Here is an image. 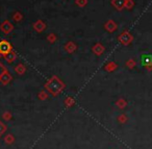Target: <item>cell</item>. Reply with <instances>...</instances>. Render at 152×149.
Returning <instances> with one entry per match:
<instances>
[{
  "mask_svg": "<svg viewBox=\"0 0 152 149\" xmlns=\"http://www.w3.org/2000/svg\"><path fill=\"white\" fill-rule=\"evenodd\" d=\"M45 87H46V89L51 93V94L55 96V95L61 93V91L63 90L65 86H64L63 81H61V79H58L56 76H53V77L47 82Z\"/></svg>",
  "mask_w": 152,
  "mask_h": 149,
  "instance_id": "1",
  "label": "cell"
},
{
  "mask_svg": "<svg viewBox=\"0 0 152 149\" xmlns=\"http://www.w3.org/2000/svg\"><path fill=\"white\" fill-rule=\"evenodd\" d=\"M12 50H13V46H12V44L9 41L7 40L0 41V55L4 57L5 54H7Z\"/></svg>",
  "mask_w": 152,
  "mask_h": 149,
  "instance_id": "2",
  "label": "cell"
},
{
  "mask_svg": "<svg viewBox=\"0 0 152 149\" xmlns=\"http://www.w3.org/2000/svg\"><path fill=\"white\" fill-rule=\"evenodd\" d=\"M0 30L4 34H10L14 30V25L10 20H4L0 24Z\"/></svg>",
  "mask_w": 152,
  "mask_h": 149,
  "instance_id": "3",
  "label": "cell"
},
{
  "mask_svg": "<svg viewBox=\"0 0 152 149\" xmlns=\"http://www.w3.org/2000/svg\"><path fill=\"white\" fill-rule=\"evenodd\" d=\"M47 25L46 23H45L43 20H37L36 22H34V24H32V28H34V30H36L37 32H39V34H41V32H43L45 29H46Z\"/></svg>",
  "mask_w": 152,
  "mask_h": 149,
  "instance_id": "4",
  "label": "cell"
},
{
  "mask_svg": "<svg viewBox=\"0 0 152 149\" xmlns=\"http://www.w3.org/2000/svg\"><path fill=\"white\" fill-rule=\"evenodd\" d=\"M118 40H119V42H121V44L128 45L129 43L131 42V40H132V37L130 36V34H129V32H122L120 36H119Z\"/></svg>",
  "mask_w": 152,
  "mask_h": 149,
  "instance_id": "5",
  "label": "cell"
},
{
  "mask_svg": "<svg viewBox=\"0 0 152 149\" xmlns=\"http://www.w3.org/2000/svg\"><path fill=\"white\" fill-rule=\"evenodd\" d=\"M64 49H65L66 52H68V53H74L77 50V45H76L73 41H69V42H67L65 44Z\"/></svg>",
  "mask_w": 152,
  "mask_h": 149,
  "instance_id": "6",
  "label": "cell"
},
{
  "mask_svg": "<svg viewBox=\"0 0 152 149\" xmlns=\"http://www.w3.org/2000/svg\"><path fill=\"white\" fill-rule=\"evenodd\" d=\"M104 50H105V48H104V46L101 43H96V44L92 47V51H93V53L96 55H101L102 53L104 52Z\"/></svg>",
  "mask_w": 152,
  "mask_h": 149,
  "instance_id": "7",
  "label": "cell"
},
{
  "mask_svg": "<svg viewBox=\"0 0 152 149\" xmlns=\"http://www.w3.org/2000/svg\"><path fill=\"white\" fill-rule=\"evenodd\" d=\"M104 29L108 32H114L117 29V24L115 23L113 20H108L107 22H105L104 24Z\"/></svg>",
  "mask_w": 152,
  "mask_h": 149,
  "instance_id": "8",
  "label": "cell"
},
{
  "mask_svg": "<svg viewBox=\"0 0 152 149\" xmlns=\"http://www.w3.org/2000/svg\"><path fill=\"white\" fill-rule=\"evenodd\" d=\"M125 3H126V0H112V5L118 11L124 9Z\"/></svg>",
  "mask_w": 152,
  "mask_h": 149,
  "instance_id": "9",
  "label": "cell"
},
{
  "mask_svg": "<svg viewBox=\"0 0 152 149\" xmlns=\"http://www.w3.org/2000/svg\"><path fill=\"white\" fill-rule=\"evenodd\" d=\"M16 57H17V54H16V52L14 50H12V51H10L7 54H5L4 55V59L9 64H11V63H13L14 61L16 59Z\"/></svg>",
  "mask_w": 152,
  "mask_h": 149,
  "instance_id": "10",
  "label": "cell"
},
{
  "mask_svg": "<svg viewBox=\"0 0 152 149\" xmlns=\"http://www.w3.org/2000/svg\"><path fill=\"white\" fill-rule=\"evenodd\" d=\"M141 62H142V65L143 66H146V67H149V66L152 65V57L150 55H143L141 59Z\"/></svg>",
  "mask_w": 152,
  "mask_h": 149,
  "instance_id": "11",
  "label": "cell"
},
{
  "mask_svg": "<svg viewBox=\"0 0 152 149\" xmlns=\"http://www.w3.org/2000/svg\"><path fill=\"white\" fill-rule=\"evenodd\" d=\"M11 80H12V75L10 74L9 71L5 72V73L1 76V78H0V81L2 82V84H7Z\"/></svg>",
  "mask_w": 152,
  "mask_h": 149,
  "instance_id": "12",
  "label": "cell"
},
{
  "mask_svg": "<svg viewBox=\"0 0 152 149\" xmlns=\"http://www.w3.org/2000/svg\"><path fill=\"white\" fill-rule=\"evenodd\" d=\"M23 15H22L21 12H16V13L13 14V17H12V19H13L14 22H16V23H18V22H21L22 20H23Z\"/></svg>",
  "mask_w": 152,
  "mask_h": 149,
  "instance_id": "13",
  "label": "cell"
},
{
  "mask_svg": "<svg viewBox=\"0 0 152 149\" xmlns=\"http://www.w3.org/2000/svg\"><path fill=\"white\" fill-rule=\"evenodd\" d=\"M25 66L23 65V64H18L17 66H16V68H15V71H16V73H18V74H23L24 72H25Z\"/></svg>",
  "mask_w": 152,
  "mask_h": 149,
  "instance_id": "14",
  "label": "cell"
},
{
  "mask_svg": "<svg viewBox=\"0 0 152 149\" xmlns=\"http://www.w3.org/2000/svg\"><path fill=\"white\" fill-rule=\"evenodd\" d=\"M47 41H48L50 44H54V43L57 41L56 34H55L54 32H51V34H49L48 36H47Z\"/></svg>",
  "mask_w": 152,
  "mask_h": 149,
  "instance_id": "15",
  "label": "cell"
},
{
  "mask_svg": "<svg viewBox=\"0 0 152 149\" xmlns=\"http://www.w3.org/2000/svg\"><path fill=\"white\" fill-rule=\"evenodd\" d=\"M75 4L79 7H85L88 4V0H75Z\"/></svg>",
  "mask_w": 152,
  "mask_h": 149,
  "instance_id": "16",
  "label": "cell"
},
{
  "mask_svg": "<svg viewBox=\"0 0 152 149\" xmlns=\"http://www.w3.org/2000/svg\"><path fill=\"white\" fill-rule=\"evenodd\" d=\"M7 71V68H5L4 66H3V64L0 63V78H1V76H2L3 74H4Z\"/></svg>",
  "mask_w": 152,
  "mask_h": 149,
  "instance_id": "17",
  "label": "cell"
},
{
  "mask_svg": "<svg viewBox=\"0 0 152 149\" xmlns=\"http://www.w3.org/2000/svg\"><path fill=\"white\" fill-rule=\"evenodd\" d=\"M65 103L68 105V106H70V105H72L74 103V100L71 98V97H68L67 99H66V101H65Z\"/></svg>",
  "mask_w": 152,
  "mask_h": 149,
  "instance_id": "18",
  "label": "cell"
},
{
  "mask_svg": "<svg viewBox=\"0 0 152 149\" xmlns=\"http://www.w3.org/2000/svg\"><path fill=\"white\" fill-rule=\"evenodd\" d=\"M39 98H40L41 100H43V99H46L47 98V94L45 92H41L40 94H39Z\"/></svg>",
  "mask_w": 152,
  "mask_h": 149,
  "instance_id": "19",
  "label": "cell"
},
{
  "mask_svg": "<svg viewBox=\"0 0 152 149\" xmlns=\"http://www.w3.org/2000/svg\"><path fill=\"white\" fill-rule=\"evenodd\" d=\"M114 64L113 63H110V64H107V65H106V68L105 69L106 70H112V69H114Z\"/></svg>",
  "mask_w": 152,
  "mask_h": 149,
  "instance_id": "20",
  "label": "cell"
}]
</instances>
